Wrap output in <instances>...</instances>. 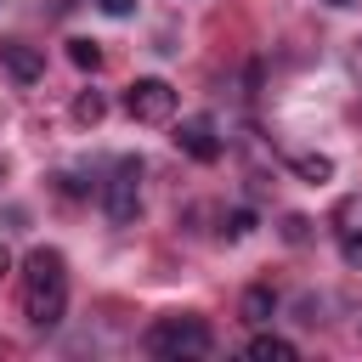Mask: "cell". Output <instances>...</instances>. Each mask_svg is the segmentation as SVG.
<instances>
[{
	"label": "cell",
	"instance_id": "obj_1",
	"mask_svg": "<svg viewBox=\"0 0 362 362\" xmlns=\"http://www.w3.org/2000/svg\"><path fill=\"white\" fill-rule=\"evenodd\" d=\"M68 311V260L62 249H28L23 260V317L34 328H57Z\"/></svg>",
	"mask_w": 362,
	"mask_h": 362
},
{
	"label": "cell",
	"instance_id": "obj_2",
	"mask_svg": "<svg viewBox=\"0 0 362 362\" xmlns=\"http://www.w3.org/2000/svg\"><path fill=\"white\" fill-rule=\"evenodd\" d=\"M141 345L153 356H164V362H181V356H209L215 351V334H209L204 317H158Z\"/></svg>",
	"mask_w": 362,
	"mask_h": 362
},
{
	"label": "cell",
	"instance_id": "obj_3",
	"mask_svg": "<svg viewBox=\"0 0 362 362\" xmlns=\"http://www.w3.org/2000/svg\"><path fill=\"white\" fill-rule=\"evenodd\" d=\"M102 209H107L113 226H130L136 221V209H141V158H119L113 164V175L102 187Z\"/></svg>",
	"mask_w": 362,
	"mask_h": 362
},
{
	"label": "cell",
	"instance_id": "obj_4",
	"mask_svg": "<svg viewBox=\"0 0 362 362\" xmlns=\"http://www.w3.org/2000/svg\"><path fill=\"white\" fill-rule=\"evenodd\" d=\"M124 113L141 119V124H170V119H175V85H164V79H136V85L124 90Z\"/></svg>",
	"mask_w": 362,
	"mask_h": 362
},
{
	"label": "cell",
	"instance_id": "obj_5",
	"mask_svg": "<svg viewBox=\"0 0 362 362\" xmlns=\"http://www.w3.org/2000/svg\"><path fill=\"white\" fill-rule=\"evenodd\" d=\"M170 141H175L187 158H198V164H215V158H221V147H226V141H221V130H215V119H204V113L181 119Z\"/></svg>",
	"mask_w": 362,
	"mask_h": 362
},
{
	"label": "cell",
	"instance_id": "obj_6",
	"mask_svg": "<svg viewBox=\"0 0 362 362\" xmlns=\"http://www.w3.org/2000/svg\"><path fill=\"white\" fill-rule=\"evenodd\" d=\"M334 238H339L345 266H362V192H351V198L334 204Z\"/></svg>",
	"mask_w": 362,
	"mask_h": 362
},
{
	"label": "cell",
	"instance_id": "obj_7",
	"mask_svg": "<svg viewBox=\"0 0 362 362\" xmlns=\"http://www.w3.org/2000/svg\"><path fill=\"white\" fill-rule=\"evenodd\" d=\"M0 62H6V74H11L17 85H34V79L45 74V57H40L34 45H23V40H0Z\"/></svg>",
	"mask_w": 362,
	"mask_h": 362
},
{
	"label": "cell",
	"instance_id": "obj_8",
	"mask_svg": "<svg viewBox=\"0 0 362 362\" xmlns=\"http://www.w3.org/2000/svg\"><path fill=\"white\" fill-rule=\"evenodd\" d=\"M238 311H243V322H272V311H277V294H272L266 283H255V288H243Z\"/></svg>",
	"mask_w": 362,
	"mask_h": 362
},
{
	"label": "cell",
	"instance_id": "obj_9",
	"mask_svg": "<svg viewBox=\"0 0 362 362\" xmlns=\"http://www.w3.org/2000/svg\"><path fill=\"white\" fill-rule=\"evenodd\" d=\"M243 356H255V362H294L300 351H294L288 339H277V334H255V339L243 345Z\"/></svg>",
	"mask_w": 362,
	"mask_h": 362
},
{
	"label": "cell",
	"instance_id": "obj_10",
	"mask_svg": "<svg viewBox=\"0 0 362 362\" xmlns=\"http://www.w3.org/2000/svg\"><path fill=\"white\" fill-rule=\"evenodd\" d=\"M294 175L311 181V187H322V181H334V158L328 153H294Z\"/></svg>",
	"mask_w": 362,
	"mask_h": 362
},
{
	"label": "cell",
	"instance_id": "obj_11",
	"mask_svg": "<svg viewBox=\"0 0 362 362\" xmlns=\"http://www.w3.org/2000/svg\"><path fill=\"white\" fill-rule=\"evenodd\" d=\"M68 62L96 74V68H102V45H96V40H68Z\"/></svg>",
	"mask_w": 362,
	"mask_h": 362
},
{
	"label": "cell",
	"instance_id": "obj_12",
	"mask_svg": "<svg viewBox=\"0 0 362 362\" xmlns=\"http://www.w3.org/2000/svg\"><path fill=\"white\" fill-rule=\"evenodd\" d=\"M102 113H107V102H102L96 90H79V96H74V119H79V124H102Z\"/></svg>",
	"mask_w": 362,
	"mask_h": 362
},
{
	"label": "cell",
	"instance_id": "obj_13",
	"mask_svg": "<svg viewBox=\"0 0 362 362\" xmlns=\"http://www.w3.org/2000/svg\"><path fill=\"white\" fill-rule=\"evenodd\" d=\"M221 232H226V238H232V243H238V238H249V232H255V209H232V215H226V226H221Z\"/></svg>",
	"mask_w": 362,
	"mask_h": 362
},
{
	"label": "cell",
	"instance_id": "obj_14",
	"mask_svg": "<svg viewBox=\"0 0 362 362\" xmlns=\"http://www.w3.org/2000/svg\"><path fill=\"white\" fill-rule=\"evenodd\" d=\"M283 238H288V243H305V238H311V221H305V215H283Z\"/></svg>",
	"mask_w": 362,
	"mask_h": 362
},
{
	"label": "cell",
	"instance_id": "obj_15",
	"mask_svg": "<svg viewBox=\"0 0 362 362\" xmlns=\"http://www.w3.org/2000/svg\"><path fill=\"white\" fill-rule=\"evenodd\" d=\"M96 6H102L107 17H130V11H136V0H96Z\"/></svg>",
	"mask_w": 362,
	"mask_h": 362
},
{
	"label": "cell",
	"instance_id": "obj_16",
	"mask_svg": "<svg viewBox=\"0 0 362 362\" xmlns=\"http://www.w3.org/2000/svg\"><path fill=\"white\" fill-rule=\"evenodd\" d=\"M6 272H11V249L0 243V277H6Z\"/></svg>",
	"mask_w": 362,
	"mask_h": 362
},
{
	"label": "cell",
	"instance_id": "obj_17",
	"mask_svg": "<svg viewBox=\"0 0 362 362\" xmlns=\"http://www.w3.org/2000/svg\"><path fill=\"white\" fill-rule=\"evenodd\" d=\"M328 6H356V0H328Z\"/></svg>",
	"mask_w": 362,
	"mask_h": 362
}]
</instances>
